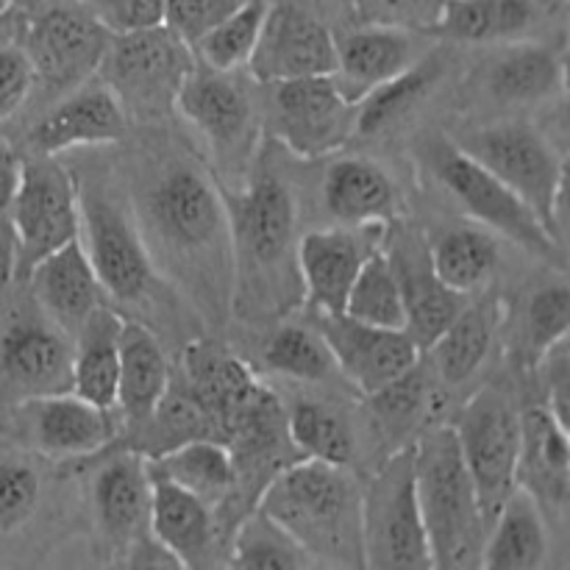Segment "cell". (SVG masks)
Listing matches in <instances>:
<instances>
[{"mask_svg": "<svg viewBox=\"0 0 570 570\" xmlns=\"http://www.w3.org/2000/svg\"><path fill=\"white\" fill-rule=\"evenodd\" d=\"M128 200L161 278H173L206 321H226L234 250L226 193L215 170L159 139L139 154Z\"/></svg>", "mask_w": 570, "mask_h": 570, "instance_id": "obj_1", "label": "cell"}, {"mask_svg": "<svg viewBox=\"0 0 570 570\" xmlns=\"http://www.w3.org/2000/svg\"><path fill=\"white\" fill-rule=\"evenodd\" d=\"M223 193L232 220V312L248 323L278 321L304 304L293 187L267 156H256L245 181Z\"/></svg>", "mask_w": 570, "mask_h": 570, "instance_id": "obj_2", "label": "cell"}, {"mask_svg": "<svg viewBox=\"0 0 570 570\" xmlns=\"http://www.w3.org/2000/svg\"><path fill=\"white\" fill-rule=\"evenodd\" d=\"M256 507L293 534L317 568H365L362 488L351 468L289 462L265 484Z\"/></svg>", "mask_w": 570, "mask_h": 570, "instance_id": "obj_3", "label": "cell"}, {"mask_svg": "<svg viewBox=\"0 0 570 570\" xmlns=\"http://www.w3.org/2000/svg\"><path fill=\"white\" fill-rule=\"evenodd\" d=\"M415 488L434 568H479L488 518L451 426L415 440Z\"/></svg>", "mask_w": 570, "mask_h": 570, "instance_id": "obj_4", "label": "cell"}, {"mask_svg": "<svg viewBox=\"0 0 570 570\" xmlns=\"http://www.w3.org/2000/svg\"><path fill=\"white\" fill-rule=\"evenodd\" d=\"M81 209V245L106 301L120 309H142L154 315L161 293V273L145 245L134 217L131 200L115 193L109 178L76 176Z\"/></svg>", "mask_w": 570, "mask_h": 570, "instance_id": "obj_5", "label": "cell"}, {"mask_svg": "<svg viewBox=\"0 0 570 570\" xmlns=\"http://www.w3.org/2000/svg\"><path fill=\"white\" fill-rule=\"evenodd\" d=\"M87 479V510L109 566L178 568L150 534L148 465L139 451L109 445Z\"/></svg>", "mask_w": 570, "mask_h": 570, "instance_id": "obj_6", "label": "cell"}, {"mask_svg": "<svg viewBox=\"0 0 570 570\" xmlns=\"http://www.w3.org/2000/svg\"><path fill=\"white\" fill-rule=\"evenodd\" d=\"M423 165L432 173L434 181L456 200L468 217L482 228L493 232L523 248L527 254L549 262L557 271H566L568 248H562L549 228L540 223L532 206L512 193L504 181L493 176L488 167L468 156L454 139L432 137L423 142Z\"/></svg>", "mask_w": 570, "mask_h": 570, "instance_id": "obj_7", "label": "cell"}, {"mask_svg": "<svg viewBox=\"0 0 570 570\" xmlns=\"http://www.w3.org/2000/svg\"><path fill=\"white\" fill-rule=\"evenodd\" d=\"M468 156L521 195L551 237L566 245V154L523 120L476 126L454 139Z\"/></svg>", "mask_w": 570, "mask_h": 570, "instance_id": "obj_8", "label": "cell"}, {"mask_svg": "<svg viewBox=\"0 0 570 570\" xmlns=\"http://www.w3.org/2000/svg\"><path fill=\"white\" fill-rule=\"evenodd\" d=\"M72 390V337L56 326L26 284L0 287V412Z\"/></svg>", "mask_w": 570, "mask_h": 570, "instance_id": "obj_9", "label": "cell"}, {"mask_svg": "<svg viewBox=\"0 0 570 570\" xmlns=\"http://www.w3.org/2000/svg\"><path fill=\"white\" fill-rule=\"evenodd\" d=\"M176 111L198 131L212 154L220 187L245 181L259 156L262 106L243 78L195 59L176 98Z\"/></svg>", "mask_w": 570, "mask_h": 570, "instance_id": "obj_10", "label": "cell"}, {"mask_svg": "<svg viewBox=\"0 0 570 570\" xmlns=\"http://www.w3.org/2000/svg\"><path fill=\"white\" fill-rule=\"evenodd\" d=\"M193 67V48L161 22L111 37L100 70L128 120L159 122L176 111V98Z\"/></svg>", "mask_w": 570, "mask_h": 570, "instance_id": "obj_11", "label": "cell"}, {"mask_svg": "<svg viewBox=\"0 0 570 570\" xmlns=\"http://www.w3.org/2000/svg\"><path fill=\"white\" fill-rule=\"evenodd\" d=\"M362 557L365 568L432 566L415 488V443L384 456L362 490Z\"/></svg>", "mask_w": 570, "mask_h": 570, "instance_id": "obj_12", "label": "cell"}, {"mask_svg": "<svg viewBox=\"0 0 570 570\" xmlns=\"http://www.w3.org/2000/svg\"><path fill=\"white\" fill-rule=\"evenodd\" d=\"M120 417L81 395L50 393L0 412V440L50 462L92 460L120 440Z\"/></svg>", "mask_w": 570, "mask_h": 570, "instance_id": "obj_13", "label": "cell"}, {"mask_svg": "<svg viewBox=\"0 0 570 570\" xmlns=\"http://www.w3.org/2000/svg\"><path fill=\"white\" fill-rule=\"evenodd\" d=\"M81 237L78 181L59 156H22L14 200V271L22 284L53 250Z\"/></svg>", "mask_w": 570, "mask_h": 570, "instance_id": "obj_14", "label": "cell"}, {"mask_svg": "<svg viewBox=\"0 0 570 570\" xmlns=\"http://www.w3.org/2000/svg\"><path fill=\"white\" fill-rule=\"evenodd\" d=\"M111 33L81 0H61L26 17L22 48L33 67V92L59 100L104 65Z\"/></svg>", "mask_w": 570, "mask_h": 570, "instance_id": "obj_15", "label": "cell"}, {"mask_svg": "<svg viewBox=\"0 0 570 570\" xmlns=\"http://www.w3.org/2000/svg\"><path fill=\"white\" fill-rule=\"evenodd\" d=\"M462 460L476 484L484 518H495L507 495L515 490L521 454V410L501 387H482L462 404L451 423Z\"/></svg>", "mask_w": 570, "mask_h": 570, "instance_id": "obj_16", "label": "cell"}, {"mask_svg": "<svg viewBox=\"0 0 570 570\" xmlns=\"http://www.w3.org/2000/svg\"><path fill=\"white\" fill-rule=\"evenodd\" d=\"M265 98L262 120L298 159H321L356 137V104L332 76L267 83Z\"/></svg>", "mask_w": 570, "mask_h": 570, "instance_id": "obj_17", "label": "cell"}, {"mask_svg": "<svg viewBox=\"0 0 570 570\" xmlns=\"http://www.w3.org/2000/svg\"><path fill=\"white\" fill-rule=\"evenodd\" d=\"M248 72L262 87L295 78L332 76L334 31L301 0H271L248 59Z\"/></svg>", "mask_w": 570, "mask_h": 570, "instance_id": "obj_18", "label": "cell"}, {"mask_svg": "<svg viewBox=\"0 0 570 570\" xmlns=\"http://www.w3.org/2000/svg\"><path fill=\"white\" fill-rule=\"evenodd\" d=\"M312 323L326 340L343 382L362 399L404 376L423 356L406 328L371 326L345 312L312 315Z\"/></svg>", "mask_w": 570, "mask_h": 570, "instance_id": "obj_19", "label": "cell"}, {"mask_svg": "<svg viewBox=\"0 0 570 570\" xmlns=\"http://www.w3.org/2000/svg\"><path fill=\"white\" fill-rule=\"evenodd\" d=\"M382 250L399 282L406 312V334L426 351L465 306V295L454 293L438 278L429 256V239L404 217L387 223Z\"/></svg>", "mask_w": 570, "mask_h": 570, "instance_id": "obj_20", "label": "cell"}, {"mask_svg": "<svg viewBox=\"0 0 570 570\" xmlns=\"http://www.w3.org/2000/svg\"><path fill=\"white\" fill-rule=\"evenodd\" d=\"M126 109L106 83L61 95L26 128L22 145H14L22 156H61L76 148L117 145L128 137Z\"/></svg>", "mask_w": 570, "mask_h": 570, "instance_id": "obj_21", "label": "cell"}, {"mask_svg": "<svg viewBox=\"0 0 570 570\" xmlns=\"http://www.w3.org/2000/svg\"><path fill=\"white\" fill-rule=\"evenodd\" d=\"M387 226V223H384ZM382 223L328 226L298 237V276L312 315L343 312L356 273L382 248Z\"/></svg>", "mask_w": 570, "mask_h": 570, "instance_id": "obj_22", "label": "cell"}, {"mask_svg": "<svg viewBox=\"0 0 570 570\" xmlns=\"http://www.w3.org/2000/svg\"><path fill=\"white\" fill-rule=\"evenodd\" d=\"M150 482V534L176 560V566H226L228 534L215 507L170 482Z\"/></svg>", "mask_w": 570, "mask_h": 570, "instance_id": "obj_23", "label": "cell"}, {"mask_svg": "<svg viewBox=\"0 0 570 570\" xmlns=\"http://www.w3.org/2000/svg\"><path fill=\"white\" fill-rule=\"evenodd\" d=\"M515 488L527 490L546 521L566 523L570 499V440L546 406L521 410V454H518Z\"/></svg>", "mask_w": 570, "mask_h": 570, "instance_id": "obj_24", "label": "cell"}, {"mask_svg": "<svg viewBox=\"0 0 570 570\" xmlns=\"http://www.w3.org/2000/svg\"><path fill=\"white\" fill-rule=\"evenodd\" d=\"M421 33L387 26L354 22L334 33V72L332 78L351 104H360L371 89L404 72L417 59Z\"/></svg>", "mask_w": 570, "mask_h": 570, "instance_id": "obj_25", "label": "cell"}, {"mask_svg": "<svg viewBox=\"0 0 570 570\" xmlns=\"http://www.w3.org/2000/svg\"><path fill=\"white\" fill-rule=\"evenodd\" d=\"M22 284H26L31 298L39 304V309L56 326L65 328L70 337L92 315V309H98L100 304H109L92 265H89L81 237L72 239L65 248L53 250L48 259L39 262Z\"/></svg>", "mask_w": 570, "mask_h": 570, "instance_id": "obj_26", "label": "cell"}, {"mask_svg": "<svg viewBox=\"0 0 570 570\" xmlns=\"http://www.w3.org/2000/svg\"><path fill=\"white\" fill-rule=\"evenodd\" d=\"M59 479L56 462L0 440V549L22 543L48 521Z\"/></svg>", "mask_w": 570, "mask_h": 570, "instance_id": "obj_27", "label": "cell"}, {"mask_svg": "<svg viewBox=\"0 0 570 570\" xmlns=\"http://www.w3.org/2000/svg\"><path fill=\"white\" fill-rule=\"evenodd\" d=\"M323 209L343 226L393 223L404 215V200L395 178L379 161L348 156L328 165L321 184Z\"/></svg>", "mask_w": 570, "mask_h": 570, "instance_id": "obj_28", "label": "cell"}, {"mask_svg": "<svg viewBox=\"0 0 570 570\" xmlns=\"http://www.w3.org/2000/svg\"><path fill=\"white\" fill-rule=\"evenodd\" d=\"M484 95L501 109H527L566 95V50L543 42H510L484 70Z\"/></svg>", "mask_w": 570, "mask_h": 570, "instance_id": "obj_29", "label": "cell"}, {"mask_svg": "<svg viewBox=\"0 0 570 570\" xmlns=\"http://www.w3.org/2000/svg\"><path fill=\"white\" fill-rule=\"evenodd\" d=\"M173 379L170 360L159 334L142 321L122 317L120 328V376H117V406L126 432L142 426Z\"/></svg>", "mask_w": 570, "mask_h": 570, "instance_id": "obj_30", "label": "cell"}, {"mask_svg": "<svg viewBox=\"0 0 570 570\" xmlns=\"http://www.w3.org/2000/svg\"><path fill=\"white\" fill-rule=\"evenodd\" d=\"M145 465H148L150 479L176 484L215 507L223 529L226 534H232L228 510H232L234 488H237V468H234V456L226 443L212 438H195L154 456H145Z\"/></svg>", "mask_w": 570, "mask_h": 570, "instance_id": "obj_31", "label": "cell"}, {"mask_svg": "<svg viewBox=\"0 0 570 570\" xmlns=\"http://www.w3.org/2000/svg\"><path fill=\"white\" fill-rule=\"evenodd\" d=\"M504 323L507 306L499 295L482 289L479 298L465 301L454 321L426 348L432 354V365L440 382L449 387L471 382L490 360V351H493Z\"/></svg>", "mask_w": 570, "mask_h": 570, "instance_id": "obj_32", "label": "cell"}, {"mask_svg": "<svg viewBox=\"0 0 570 570\" xmlns=\"http://www.w3.org/2000/svg\"><path fill=\"white\" fill-rule=\"evenodd\" d=\"M560 9V0H449L432 37L465 45L521 42Z\"/></svg>", "mask_w": 570, "mask_h": 570, "instance_id": "obj_33", "label": "cell"}, {"mask_svg": "<svg viewBox=\"0 0 570 570\" xmlns=\"http://www.w3.org/2000/svg\"><path fill=\"white\" fill-rule=\"evenodd\" d=\"M551 560L549 521L527 490L515 488L488 527L479 568L538 570Z\"/></svg>", "mask_w": 570, "mask_h": 570, "instance_id": "obj_34", "label": "cell"}, {"mask_svg": "<svg viewBox=\"0 0 570 570\" xmlns=\"http://www.w3.org/2000/svg\"><path fill=\"white\" fill-rule=\"evenodd\" d=\"M122 315L100 304L72 334V393L104 410L117 406Z\"/></svg>", "mask_w": 570, "mask_h": 570, "instance_id": "obj_35", "label": "cell"}, {"mask_svg": "<svg viewBox=\"0 0 570 570\" xmlns=\"http://www.w3.org/2000/svg\"><path fill=\"white\" fill-rule=\"evenodd\" d=\"M445 72H449V56L443 50H429L426 56H417L404 72L371 89L356 104V137H379L401 126L417 106L426 104Z\"/></svg>", "mask_w": 570, "mask_h": 570, "instance_id": "obj_36", "label": "cell"}, {"mask_svg": "<svg viewBox=\"0 0 570 570\" xmlns=\"http://www.w3.org/2000/svg\"><path fill=\"white\" fill-rule=\"evenodd\" d=\"M284 423L301 460H321L343 468L354 465L360 438L351 417L332 401L301 395L284 410Z\"/></svg>", "mask_w": 570, "mask_h": 570, "instance_id": "obj_37", "label": "cell"}, {"mask_svg": "<svg viewBox=\"0 0 570 570\" xmlns=\"http://www.w3.org/2000/svg\"><path fill=\"white\" fill-rule=\"evenodd\" d=\"M429 256L440 282L471 298L493 282L501 265V245L499 237L482 226H451L429 243Z\"/></svg>", "mask_w": 570, "mask_h": 570, "instance_id": "obj_38", "label": "cell"}, {"mask_svg": "<svg viewBox=\"0 0 570 570\" xmlns=\"http://www.w3.org/2000/svg\"><path fill=\"white\" fill-rule=\"evenodd\" d=\"M568 323L570 289L566 273L529 289L512 321V356L518 367L534 371L546 351L568 337Z\"/></svg>", "mask_w": 570, "mask_h": 570, "instance_id": "obj_39", "label": "cell"}, {"mask_svg": "<svg viewBox=\"0 0 570 570\" xmlns=\"http://www.w3.org/2000/svg\"><path fill=\"white\" fill-rule=\"evenodd\" d=\"M262 365L276 376L301 384H332L343 382L326 340L315 328V323H282L273 328L262 343ZM345 384V382H343Z\"/></svg>", "mask_w": 570, "mask_h": 570, "instance_id": "obj_40", "label": "cell"}, {"mask_svg": "<svg viewBox=\"0 0 570 570\" xmlns=\"http://www.w3.org/2000/svg\"><path fill=\"white\" fill-rule=\"evenodd\" d=\"M228 568H317V562L306 554L304 546L284 532L273 518H267L259 507L245 512L232 529L228 538Z\"/></svg>", "mask_w": 570, "mask_h": 570, "instance_id": "obj_41", "label": "cell"}, {"mask_svg": "<svg viewBox=\"0 0 570 570\" xmlns=\"http://www.w3.org/2000/svg\"><path fill=\"white\" fill-rule=\"evenodd\" d=\"M429 401H432V390H429V376L421 362L410 367L404 376L367 395L373 426H376L379 438L387 440L390 451L415 443V440H406V434L421 426L423 417H426Z\"/></svg>", "mask_w": 570, "mask_h": 570, "instance_id": "obj_42", "label": "cell"}, {"mask_svg": "<svg viewBox=\"0 0 570 570\" xmlns=\"http://www.w3.org/2000/svg\"><path fill=\"white\" fill-rule=\"evenodd\" d=\"M271 0H243L232 14L223 17L212 31L195 42L193 53L200 65L212 70L237 72L248 67L250 53L259 39L262 22H265Z\"/></svg>", "mask_w": 570, "mask_h": 570, "instance_id": "obj_43", "label": "cell"}, {"mask_svg": "<svg viewBox=\"0 0 570 570\" xmlns=\"http://www.w3.org/2000/svg\"><path fill=\"white\" fill-rule=\"evenodd\" d=\"M343 312L345 315L356 317V321L371 323V326L406 328L404 298H401L395 273L382 248H379L376 254L362 265V271L356 273Z\"/></svg>", "mask_w": 570, "mask_h": 570, "instance_id": "obj_44", "label": "cell"}, {"mask_svg": "<svg viewBox=\"0 0 570 570\" xmlns=\"http://www.w3.org/2000/svg\"><path fill=\"white\" fill-rule=\"evenodd\" d=\"M449 0H351V22L432 37Z\"/></svg>", "mask_w": 570, "mask_h": 570, "instance_id": "obj_45", "label": "cell"}, {"mask_svg": "<svg viewBox=\"0 0 570 570\" xmlns=\"http://www.w3.org/2000/svg\"><path fill=\"white\" fill-rule=\"evenodd\" d=\"M26 26V22H22ZM33 95V67L22 48V28L0 39V128L14 120Z\"/></svg>", "mask_w": 570, "mask_h": 570, "instance_id": "obj_46", "label": "cell"}, {"mask_svg": "<svg viewBox=\"0 0 570 570\" xmlns=\"http://www.w3.org/2000/svg\"><path fill=\"white\" fill-rule=\"evenodd\" d=\"M22 154L0 139V287L11 282L14 271V200L20 187Z\"/></svg>", "mask_w": 570, "mask_h": 570, "instance_id": "obj_47", "label": "cell"}, {"mask_svg": "<svg viewBox=\"0 0 570 570\" xmlns=\"http://www.w3.org/2000/svg\"><path fill=\"white\" fill-rule=\"evenodd\" d=\"M239 3L243 0H165V26L195 48V42Z\"/></svg>", "mask_w": 570, "mask_h": 570, "instance_id": "obj_48", "label": "cell"}, {"mask_svg": "<svg viewBox=\"0 0 570 570\" xmlns=\"http://www.w3.org/2000/svg\"><path fill=\"white\" fill-rule=\"evenodd\" d=\"M81 3L111 37L165 22V0H81Z\"/></svg>", "mask_w": 570, "mask_h": 570, "instance_id": "obj_49", "label": "cell"}, {"mask_svg": "<svg viewBox=\"0 0 570 570\" xmlns=\"http://www.w3.org/2000/svg\"><path fill=\"white\" fill-rule=\"evenodd\" d=\"M534 371L543 373L546 384V410L568 426V412H570V351H568V337L560 340L557 345H551L543 354V360L538 362Z\"/></svg>", "mask_w": 570, "mask_h": 570, "instance_id": "obj_50", "label": "cell"}, {"mask_svg": "<svg viewBox=\"0 0 570 570\" xmlns=\"http://www.w3.org/2000/svg\"><path fill=\"white\" fill-rule=\"evenodd\" d=\"M53 3H61V0H9L11 9L20 11V14H26V17L37 14V11L48 9V6H53Z\"/></svg>", "mask_w": 570, "mask_h": 570, "instance_id": "obj_51", "label": "cell"}, {"mask_svg": "<svg viewBox=\"0 0 570 570\" xmlns=\"http://www.w3.org/2000/svg\"><path fill=\"white\" fill-rule=\"evenodd\" d=\"M22 22H26V14H20V11L9 9L6 14H0V39L9 37V33L20 31Z\"/></svg>", "mask_w": 570, "mask_h": 570, "instance_id": "obj_52", "label": "cell"}, {"mask_svg": "<svg viewBox=\"0 0 570 570\" xmlns=\"http://www.w3.org/2000/svg\"><path fill=\"white\" fill-rule=\"evenodd\" d=\"M323 6H332L337 11H351V0H321Z\"/></svg>", "mask_w": 570, "mask_h": 570, "instance_id": "obj_53", "label": "cell"}, {"mask_svg": "<svg viewBox=\"0 0 570 570\" xmlns=\"http://www.w3.org/2000/svg\"><path fill=\"white\" fill-rule=\"evenodd\" d=\"M11 6H9V0H0V14H6V11H9Z\"/></svg>", "mask_w": 570, "mask_h": 570, "instance_id": "obj_54", "label": "cell"}]
</instances>
